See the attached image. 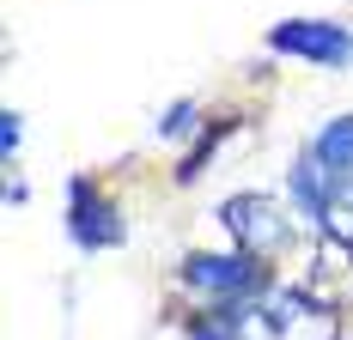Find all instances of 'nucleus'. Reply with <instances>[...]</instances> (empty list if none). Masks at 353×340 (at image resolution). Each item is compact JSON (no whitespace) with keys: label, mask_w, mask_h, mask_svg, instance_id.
Wrapping results in <instances>:
<instances>
[{"label":"nucleus","mask_w":353,"mask_h":340,"mask_svg":"<svg viewBox=\"0 0 353 340\" xmlns=\"http://www.w3.org/2000/svg\"><path fill=\"white\" fill-rule=\"evenodd\" d=\"M219 225L232 231V249H244L256 262H281L292 249V219H286V201L274 195H232L219 206Z\"/></svg>","instance_id":"nucleus-1"},{"label":"nucleus","mask_w":353,"mask_h":340,"mask_svg":"<svg viewBox=\"0 0 353 340\" xmlns=\"http://www.w3.org/2000/svg\"><path fill=\"white\" fill-rule=\"evenodd\" d=\"M183 286L201 292V298H213V304H232V298H262L274 279H268V262H256L244 249H225V255L189 249L183 255Z\"/></svg>","instance_id":"nucleus-2"},{"label":"nucleus","mask_w":353,"mask_h":340,"mask_svg":"<svg viewBox=\"0 0 353 340\" xmlns=\"http://www.w3.org/2000/svg\"><path fill=\"white\" fill-rule=\"evenodd\" d=\"M274 55H299V61H317V67H347L353 61V31L335 19H281L268 31Z\"/></svg>","instance_id":"nucleus-3"},{"label":"nucleus","mask_w":353,"mask_h":340,"mask_svg":"<svg viewBox=\"0 0 353 340\" xmlns=\"http://www.w3.org/2000/svg\"><path fill=\"white\" fill-rule=\"evenodd\" d=\"M68 237L79 243V249H92V255H98V249H116V243L128 237L116 201H110L92 176H73L68 182Z\"/></svg>","instance_id":"nucleus-4"},{"label":"nucleus","mask_w":353,"mask_h":340,"mask_svg":"<svg viewBox=\"0 0 353 340\" xmlns=\"http://www.w3.org/2000/svg\"><path fill=\"white\" fill-rule=\"evenodd\" d=\"M305 152H311V158H317V164L335 176V182H347V176H353V116H335V122H323L317 140H311Z\"/></svg>","instance_id":"nucleus-5"},{"label":"nucleus","mask_w":353,"mask_h":340,"mask_svg":"<svg viewBox=\"0 0 353 340\" xmlns=\"http://www.w3.org/2000/svg\"><path fill=\"white\" fill-rule=\"evenodd\" d=\"M329 189H335V176H329V170H323L311 152H299V164H292V206H299L305 219H317V225H323Z\"/></svg>","instance_id":"nucleus-6"},{"label":"nucleus","mask_w":353,"mask_h":340,"mask_svg":"<svg viewBox=\"0 0 353 340\" xmlns=\"http://www.w3.org/2000/svg\"><path fill=\"white\" fill-rule=\"evenodd\" d=\"M323 237H335V243H347V249H353V176L329 189V206H323Z\"/></svg>","instance_id":"nucleus-7"},{"label":"nucleus","mask_w":353,"mask_h":340,"mask_svg":"<svg viewBox=\"0 0 353 340\" xmlns=\"http://www.w3.org/2000/svg\"><path fill=\"white\" fill-rule=\"evenodd\" d=\"M201 128V109H195V98H176L165 116H159V134L165 140H183V134H195Z\"/></svg>","instance_id":"nucleus-8"},{"label":"nucleus","mask_w":353,"mask_h":340,"mask_svg":"<svg viewBox=\"0 0 353 340\" xmlns=\"http://www.w3.org/2000/svg\"><path fill=\"white\" fill-rule=\"evenodd\" d=\"M183 340H238V334H225V328L208 322V316H189V322H183Z\"/></svg>","instance_id":"nucleus-9"},{"label":"nucleus","mask_w":353,"mask_h":340,"mask_svg":"<svg viewBox=\"0 0 353 340\" xmlns=\"http://www.w3.org/2000/svg\"><path fill=\"white\" fill-rule=\"evenodd\" d=\"M19 134H25V116H19V109H6V116H0V146H6V164H12V152H19Z\"/></svg>","instance_id":"nucleus-10"}]
</instances>
